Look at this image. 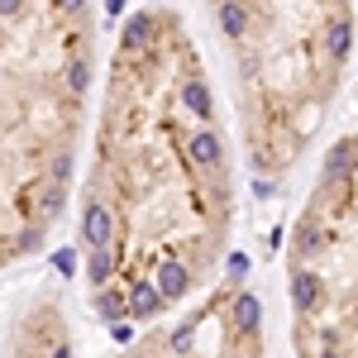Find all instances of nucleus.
<instances>
[{"mask_svg":"<svg viewBox=\"0 0 358 358\" xmlns=\"http://www.w3.org/2000/svg\"><path fill=\"white\" fill-rule=\"evenodd\" d=\"M234 153L220 91L172 5L134 10L101 67L77 253L106 325H158L210 292L234 234Z\"/></svg>","mask_w":358,"mask_h":358,"instance_id":"obj_1","label":"nucleus"},{"mask_svg":"<svg viewBox=\"0 0 358 358\" xmlns=\"http://www.w3.org/2000/svg\"><path fill=\"white\" fill-rule=\"evenodd\" d=\"M0 358H77L67 306L53 292L24 296L0 325Z\"/></svg>","mask_w":358,"mask_h":358,"instance_id":"obj_6","label":"nucleus"},{"mask_svg":"<svg viewBox=\"0 0 358 358\" xmlns=\"http://www.w3.org/2000/svg\"><path fill=\"white\" fill-rule=\"evenodd\" d=\"M296 358H358V129L334 138L287 234Z\"/></svg>","mask_w":358,"mask_h":358,"instance_id":"obj_4","label":"nucleus"},{"mask_svg":"<svg viewBox=\"0 0 358 358\" xmlns=\"http://www.w3.org/2000/svg\"><path fill=\"white\" fill-rule=\"evenodd\" d=\"M115 358H268L263 301L244 277H224L177 315L148 325Z\"/></svg>","mask_w":358,"mask_h":358,"instance_id":"obj_5","label":"nucleus"},{"mask_svg":"<svg viewBox=\"0 0 358 358\" xmlns=\"http://www.w3.org/2000/svg\"><path fill=\"white\" fill-rule=\"evenodd\" d=\"M96 0H0V273L53 239L96 96Z\"/></svg>","mask_w":358,"mask_h":358,"instance_id":"obj_2","label":"nucleus"},{"mask_svg":"<svg viewBox=\"0 0 358 358\" xmlns=\"http://www.w3.org/2000/svg\"><path fill=\"white\" fill-rule=\"evenodd\" d=\"M234 77L248 172L282 187L310 158L349 86L354 0H201Z\"/></svg>","mask_w":358,"mask_h":358,"instance_id":"obj_3","label":"nucleus"}]
</instances>
